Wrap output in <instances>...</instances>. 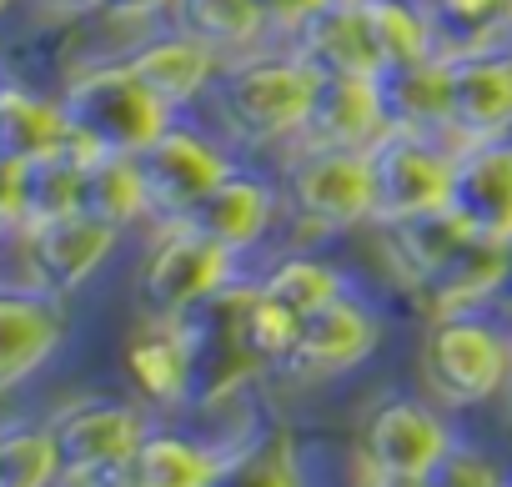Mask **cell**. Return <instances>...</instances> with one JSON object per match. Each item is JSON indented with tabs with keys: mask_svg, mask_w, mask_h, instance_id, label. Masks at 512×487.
<instances>
[{
	"mask_svg": "<svg viewBox=\"0 0 512 487\" xmlns=\"http://www.w3.org/2000/svg\"><path fill=\"white\" fill-rule=\"evenodd\" d=\"M287 46H297L322 76H387L367 6H342V0H332V6H322Z\"/></svg>",
	"mask_w": 512,
	"mask_h": 487,
	"instance_id": "cell-19",
	"label": "cell"
},
{
	"mask_svg": "<svg viewBox=\"0 0 512 487\" xmlns=\"http://www.w3.org/2000/svg\"><path fill=\"white\" fill-rule=\"evenodd\" d=\"M126 66L141 76V86H146L171 116H186L191 106H201V101L216 91V81H221V71H226V56H221L216 46H206L201 36L171 26V31L146 36V41L126 56Z\"/></svg>",
	"mask_w": 512,
	"mask_h": 487,
	"instance_id": "cell-12",
	"label": "cell"
},
{
	"mask_svg": "<svg viewBox=\"0 0 512 487\" xmlns=\"http://www.w3.org/2000/svg\"><path fill=\"white\" fill-rule=\"evenodd\" d=\"M342 6H362V0H342Z\"/></svg>",
	"mask_w": 512,
	"mask_h": 487,
	"instance_id": "cell-42",
	"label": "cell"
},
{
	"mask_svg": "<svg viewBox=\"0 0 512 487\" xmlns=\"http://www.w3.org/2000/svg\"><path fill=\"white\" fill-rule=\"evenodd\" d=\"M317 91H322V71L297 46L282 41L277 51L231 56L211 101L221 131L236 146H282L307 136Z\"/></svg>",
	"mask_w": 512,
	"mask_h": 487,
	"instance_id": "cell-1",
	"label": "cell"
},
{
	"mask_svg": "<svg viewBox=\"0 0 512 487\" xmlns=\"http://www.w3.org/2000/svg\"><path fill=\"white\" fill-rule=\"evenodd\" d=\"M81 166H86V151H76V146L21 166L26 226L51 221V216H66V211H76V206H81ZM26 226H21V231H26Z\"/></svg>",
	"mask_w": 512,
	"mask_h": 487,
	"instance_id": "cell-30",
	"label": "cell"
},
{
	"mask_svg": "<svg viewBox=\"0 0 512 487\" xmlns=\"http://www.w3.org/2000/svg\"><path fill=\"white\" fill-rule=\"evenodd\" d=\"M362 6H367V21H372V36H377L387 76L442 56L427 0H362Z\"/></svg>",
	"mask_w": 512,
	"mask_h": 487,
	"instance_id": "cell-28",
	"label": "cell"
},
{
	"mask_svg": "<svg viewBox=\"0 0 512 487\" xmlns=\"http://www.w3.org/2000/svg\"><path fill=\"white\" fill-rule=\"evenodd\" d=\"M171 11H176V0H111V6H106L111 21H131V26L156 21V16H171Z\"/></svg>",
	"mask_w": 512,
	"mask_h": 487,
	"instance_id": "cell-36",
	"label": "cell"
},
{
	"mask_svg": "<svg viewBox=\"0 0 512 487\" xmlns=\"http://www.w3.org/2000/svg\"><path fill=\"white\" fill-rule=\"evenodd\" d=\"M422 382L437 407H457V412L507 397L512 332L497 317H487V307L432 317L422 337Z\"/></svg>",
	"mask_w": 512,
	"mask_h": 487,
	"instance_id": "cell-3",
	"label": "cell"
},
{
	"mask_svg": "<svg viewBox=\"0 0 512 487\" xmlns=\"http://www.w3.org/2000/svg\"><path fill=\"white\" fill-rule=\"evenodd\" d=\"M392 131V106L382 76H322L317 111L307 126V146H342V151H372ZM297 141V146H302Z\"/></svg>",
	"mask_w": 512,
	"mask_h": 487,
	"instance_id": "cell-17",
	"label": "cell"
},
{
	"mask_svg": "<svg viewBox=\"0 0 512 487\" xmlns=\"http://www.w3.org/2000/svg\"><path fill=\"white\" fill-rule=\"evenodd\" d=\"M76 151L86 156H141L176 116L141 86L126 61L86 66L61 91Z\"/></svg>",
	"mask_w": 512,
	"mask_h": 487,
	"instance_id": "cell-2",
	"label": "cell"
},
{
	"mask_svg": "<svg viewBox=\"0 0 512 487\" xmlns=\"http://www.w3.org/2000/svg\"><path fill=\"white\" fill-rule=\"evenodd\" d=\"M452 427L437 412V402L422 397H382L357 432V462L362 472H392V477H427L452 452Z\"/></svg>",
	"mask_w": 512,
	"mask_h": 487,
	"instance_id": "cell-9",
	"label": "cell"
},
{
	"mask_svg": "<svg viewBox=\"0 0 512 487\" xmlns=\"http://www.w3.org/2000/svg\"><path fill=\"white\" fill-rule=\"evenodd\" d=\"M287 211L312 231H352L372 226V161L367 151L342 146H297V156L282 171Z\"/></svg>",
	"mask_w": 512,
	"mask_h": 487,
	"instance_id": "cell-7",
	"label": "cell"
},
{
	"mask_svg": "<svg viewBox=\"0 0 512 487\" xmlns=\"http://www.w3.org/2000/svg\"><path fill=\"white\" fill-rule=\"evenodd\" d=\"M497 282H502V241L472 236L442 272H432V277L417 287V297H422V307H427L432 317L477 312V307H492Z\"/></svg>",
	"mask_w": 512,
	"mask_h": 487,
	"instance_id": "cell-23",
	"label": "cell"
},
{
	"mask_svg": "<svg viewBox=\"0 0 512 487\" xmlns=\"http://www.w3.org/2000/svg\"><path fill=\"white\" fill-rule=\"evenodd\" d=\"M512 136V46L452 56V141Z\"/></svg>",
	"mask_w": 512,
	"mask_h": 487,
	"instance_id": "cell-16",
	"label": "cell"
},
{
	"mask_svg": "<svg viewBox=\"0 0 512 487\" xmlns=\"http://www.w3.org/2000/svg\"><path fill=\"white\" fill-rule=\"evenodd\" d=\"M66 342L61 297L41 287H0V392L36 377Z\"/></svg>",
	"mask_w": 512,
	"mask_h": 487,
	"instance_id": "cell-15",
	"label": "cell"
},
{
	"mask_svg": "<svg viewBox=\"0 0 512 487\" xmlns=\"http://www.w3.org/2000/svg\"><path fill=\"white\" fill-rule=\"evenodd\" d=\"M216 487H307V477L287 437H262V442H246L241 452H231Z\"/></svg>",
	"mask_w": 512,
	"mask_h": 487,
	"instance_id": "cell-33",
	"label": "cell"
},
{
	"mask_svg": "<svg viewBox=\"0 0 512 487\" xmlns=\"http://www.w3.org/2000/svg\"><path fill=\"white\" fill-rule=\"evenodd\" d=\"M126 372L151 407L196 402V327L191 322H146L126 342Z\"/></svg>",
	"mask_w": 512,
	"mask_h": 487,
	"instance_id": "cell-18",
	"label": "cell"
},
{
	"mask_svg": "<svg viewBox=\"0 0 512 487\" xmlns=\"http://www.w3.org/2000/svg\"><path fill=\"white\" fill-rule=\"evenodd\" d=\"M171 21L191 36H201L206 46H216L226 61L231 56H246L262 41H272L267 31V16L256 0H176Z\"/></svg>",
	"mask_w": 512,
	"mask_h": 487,
	"instance_id": "cell-27",
	"label": "cell"
},
{
	"mask_svg": "<svg viewBox=\"0 0 512 487\" xmlns=\"http://www.w3.org/2000/svg\"><path fill=\"white\" fill-rule=\"evenodd\" d=\"M442 56L512 46V0H427Z\"/></svg>",
	"mask_w": 512,
	"mask_h": 487,
	"instance_id": "cell-29",
	"label": "cell"
},
{
	"mask_svg": "<svg viewBox=\"0 0 512 487\" xmlns=\"http://www.w3.org/2000/svg\"><path fill=\"white\" fill-rule=\"evenodd\" d=\"M51 16H66V21H81V16H106L111 0H41Z\"/></svg>",
	"mask_w": 512,
	"mask_h": 487,
	"instance_id": "cell-37",
	"label": "cell"
},
{
	"mask_svg": "<svg viewBox=\"0 0 512 487\" xmlns=\"http://www.w3.org/2000/svg\"><path fill=\"white\" fill-rule=\"evenodd\" d=\"M146 432H151V422L131 402H111V397L71 402L66 412L51 417V437L61 452V482L121 487V472L136 457V447L146 442Z\"/></svg>",
	"mask_w": 512,
	"mask_h": 487,
	"instance_id": "cell-8",
	"label": "cell"
},
{
	"mask_svg": "<svg viewBox=\"0 0 512 487\" xmlns=\"http://www.w3.org/2000/svg\"><path fill=\"white\" fill-rule=\"evenodd\" d=\"M507 417H512V382H507Z\"/></svg>",
	"mask_w": 512,
	"mask_h": 487,
	"instance_id": "cell-41",
	"label": "cell"
},
{
	"mask_svg": "<svg viewBox=\"0 0 512 487\" xmlns=\"http://www.w3.org/2000/svg\"><path fill=\"white\" fill-rule=\"evenodd\" d=\"M236 262L221 241L196 231L191 221H156V236L146 247L136 302L146 322H186L206 302H216L236 282Z\"/></svg>",
	"mask_w": 512,
	"mask_h": 487,
	"instance_id": "cell-4",
	"label": "cell"
},
{
	"mask_svg": "<svg viewBox=\"0 0 512 487\" xmlns=\"http://www.w3.org/2000/svg\"><path fill=\"white\" fill-rule=\"evenodd\" d=\"M382 86H387L392 126L452 136V56H432L422 66L392 71L382 76Z\"/></svg>",
	"mask_w": 512,
	"mask_h": 487,
	"instance_id": "cell-25",
	"label": "cell"
},
{
	"mask_svg": "<svg viewBox=\"0 0 512 487\" xmlns=\"http://www.w3.org/2000/svg\"><path fill=\"white\" fill-rule=\"evenodd\" d=\"M492 307L512 317V241L502 247V282H497V297H492Z\"/></svg>",
	"mask_w": 512,
	"mask_h": 487,
	"instance_id": "cell-38",
	"label": "cell"
},
{
	"mask_svg": "<svg viewBox=\"0 0 512 487\" xmlns=\"http://www.w3.org/2000/svg\"><path fill=\"white\" fill-rule=\"evenodd\" d=\"M231 452H216L181 432H146L136 457L121 472V487H216Z\"/></svg>",
	"mask_w": 512,
	"mask_h": 487,
	"instance_id": "cell-21",
	"label": "cell"
},
{
	"mask_svg": "<svg viewBox=\"0 0 512 487\" xmlns=\"http://www.w3.org/2000/svg\"><path fill=\"white\" fill-rule=\"evenodd\" d=\"M136 161L151 191V221H186L241 166L236 141L226 131L191 126L186 116H176Z\"/></svg>",
	"mask_w": 512,
	"mask_h": 487,
	"instance_id": "cell-5",
	"label": "cell"
},
{
	"mask_svg": "<svg viewBox=\"0 0 512 487\" xmlns=\"http://www.w3.org/2000/svg\"><path fill=\"white\" fill-rule=\"evenodd\" d=\"M372 226H392L422 211H442L452 196V161H457V141L452 136H432V131H412V126H392L372 151Z\"/></svg>",
	"mask_w": 512,
	"mask_h": 487,
	"instance_id": "cell-6",
	"label": "cell"
},
{
	"mask_svg": "<svg viewBox=\"0 0 512 487\" xmlns=\"http://www.w3.org/2000/svg\"><path fill=\"white\" fill-rule=\"evenodd\" d=\"M241 332H246V347L262 367H287V357L302 337V317L287 312L277 297H267L262 282H251L246 307H241Z\"/></svg>",
	"mask_w": 512,
	"mask_h": 487,
	"instance_id": "cell-32",
	"label": "cell"
},
{
	"mask_svg": "<svg viewBox=\"0 0 512 487\" xmlns=\"http://www.w3.org/2000/svg\"><path fill=\"white\" fill-rule=\"evenodd\" d=\"M11 6H16V0H0V21H6V11H11Z\"/></svg>",
	"mask_w": 512,
	"mask_h": 487,
	"instance_id": "cell-40",
	"label": "cell"
},
{
	"mask_svg": "<svg viewBox=\"0 0 512 487\" xmlns=\"http://www.w3.org/2000/svg\"><path fill=\"white\" fill-rule=\"evenodd\" d=\"M282 211H287L282 181L251 171V166H236L186 221L196 231H206L211 241H221L231 257H251V252H262L272 241Z\"/></svg>",
	"mask_w": 512,
	"mask_h": 487,
	"instance_id": "cell-11",
	"label": "cell"
},
{
	"mask_svg": "<svg viewBox=\"0 0 512 487\" xmlns=\"http://www.w3.org/2000/svg\"><path fill=\"white\" fill-rule=\"evenodd\" d=\"M262 292L277 297L287 312H297V317L307 322V317H317L322 307L342 302V297L352 292V277H347L337 262L317 257V252H287V257H277V262L267 267Z\"/></svg>",
	"mask_w": 512,
	"mask_h": 487,
	"instance_id": "cell-26",
	"label": "cell"
},
{
	"mask_svg": "<svg viewBox=\"0 0 512 487\" xmlns=\"http://www.w3.org/2000/svg\"><path fill=\"white\" fill-rule=\"evenodd\" d=\"M382 236H387V257H392L397 277L417 292L432 272H442L467 247L477 231H467V221L452 206H442V211H422V216L392 221V226H382Z\"/></svg>",
	"mask_w": 512,
	"mask_h": 487,
	"instance_id": "cell-22",
	"label": "cell"
},
{
	"mask_svg": "<svg viewBox=\"0 0 512 487\" xmlns=\"http://www.w3.org/2000/svg\"><path fill=\"white\" fill-rule=\"evenodd\" d=\"M71 121L61 96H41L31 86L16 81H0V156L6 161H41L56 151H71Z\"/></svg>",
	"mask_w": 512,
	"mask_h": 487,
	"instance_id": "cell-20",
	"label": "cell"
},
{
	"mask_svg": "<svg viewBox=\"0 0 512 487\" xmlns=\"http://www.w3.org/2000/svg\"><path fill=\"white\" fill-rule=\"evenodd\" d=\"M427 487H507V472L497 457H487L482 447L452 442V452L427 472Z\"/></svg>",
	"mask_w": 512,
	"mask_h": 487,
	"instance_id": "cell-34",
	"label": "cell"
},
{
	"mask_svg": "<svg viewBox=\"0 0 512 487\" xmlns=\"http://www.w3.org/2000/svg\"><path fill=\"white\" fill-rule=\"evenodd\" d=\"M382 342V317L367 297L347 292L342 302L322 307L317 317L302 322V337L287 357L282 372L292 377H307V382H322V377H342L352 367H362Z\"/></svg>",
	"mask_w": 512,
	"mask_h": 487,
	"instance_id": "cell-13",
	"label": "cell"
},
{
	"mask_svg": "<svg viewBox=\"0 0 512 487\" xmlns=\"http://www.w3.org/2000/svg\"><path fill=\"white\" fill-rule=\"evenodd\" d=\"M357 487H427V477H392V472H362Z\"/></svg>",
	"mask_w": 512,
	"mask_h": 487,
	"instance_id": "cell-39",
	"label": "cell"
},
{
	"mask_svg": "<svg viewBox=\"0 0 512 487\" xmlns=\"http://www.w3.org/2000/svg\"><path fill=\"white\" fill-rule=\"evenodd\" d=\"M126 231L86 216V211H66V216H51V221H36L21 231V252H26V272H31V287L51 292V297H76L116 252V241Z\"/></svg>",
	"mask_w": 512,
	"mask_h": 487,
	"instance_id": "cell-10",
	"label": "cell"
},
{
	"mask_svg": "<svg viewBox=\"0 0 512 487\" xmlns=\"http://www.w3.org/2000/svg\"><path fill=\"white\" fill-rule=\"evenodd\" d=\"M447 206L467 221V231L507 247L512 241V136L457 146Z\"/></svg>",
	"mask_w": 512,
	"mask_h": 487,
	"instance_id": "cell-14",
	"label": "cell"
},
{
	"mask_svg": "<svg viewBox=\"0 0 512 487\" xmlns=\"http://www.w3.org/2000/svg\"><path fill=\"white\" fill-rule=\"evenodd\" d=\"M86 216L131 231L136 221H151V191L136 156H86L81 166V206Z\"/></svg>",
	"mask_w": 512,
	"mask_h": 487,
	"instance_id": "cell-24",
	"label": "cell"
},
{
	"mask_svg": "<svg viewBox=\"0 0 512 487\" xmlns=\"http://www.w3.org/2000/svg\"><path fill=\"white\" fill-rule=\"evenodd\" d=\"M61 452L51 427H0V487H56Z\"/></svg>",
	"mask_w": 512,
	"mask_h": 487,
	"instance_id": "cell-31",
	"label": "cell"
},
{
	"mask_svg": "<svg viewBox=\"0 0 512 487\" xmlns=\"http://www.w3.org/2000/svg\"><path fill=\"white\" fill-rule=\"evenodd\" d=\"M262 6V16H267V31H272V41L282 36V41H292L322 6H332V0H256Z\"/></svg>",
	"mask_w": 512,
	"mask_h": 487,
	"instance_id": "cell-35",
	"label": "cell"
}]
</instances>
